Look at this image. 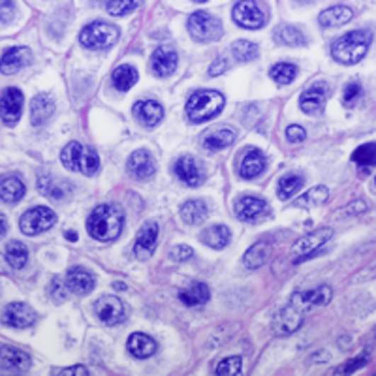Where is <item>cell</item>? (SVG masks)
<instances>
[{
    "label": "cell",
    "mask_w": 376,
    "mask_h": 376,
    "mask_svg": "<svg viewBox=\"0 0 376 376\" xmlns=\"http://www.w3.org/2000/svg\"><path fill=\"white\" fill-rule=\"evenodd\" d=\"M229 64H228V60L226 59H218L215 60L213 64H211V68H209V76H220V74H224V72L228 70Z\"/></svg>",
    "instance_id": "db71d44e"
},
{
    "label": "cell",
    "mask_w": 376,
    "mask_h": 376,
    "mask_svg": "<svg viewBox=\"0 0 376 376\" xmlns=\"http://www.w3.org/2000/svg\"><path fill=\"white\" fill-rule=\"evenodd\" d=\"M126 169L128 173L137 181H149L153 179L156 173V160L153 159V154L145 151V149H137L128 156L126 162Z\"/></svg>",
    "instance_id": "7c38bea8"
},
{
    "label": "cell",
    "mask_w": 376,
    "mask_h": 376,
    "mask_svg": "<svg viewBox=\"0 0 376 376\" xmlns=\"http://www.w3.org/2000/svg\"><path fill=\"white\" fill-rule=\"evenodd\" d=\"M217 375L220 376H234L241 372V358L239 355H229L217 365Z\"/></svg>",
    "instance_id": "f6af8a7d"
},
{
    "label": "cell",
    "mask_w": 376,
    "mask_h": 376,
    "mask_svg": "<svg viewBox=\"0 0 376 376\" xmlns=\"http://www.w3.org/2000/svg\"><path fill=\"white\" fill-rule=\"evenodd\" d=\"M188 33L200 44H213L222 38V25L209 11H194L188 17Z\"/></svg>",
    "instance_id": "8992f818"
},
{
    "label": "cell",
    "mask_w": 376,
    "mask_h": 376,
    "mask_svg": "<svg viewBox=\"0 0 376 376\" xmlns=\"http://www.w3.org/2000/svg\"><path fill=\"white\" fill-rule=\"evenodd\" d=\"M60 162L66 169L77 171L83 175L98 173L100 169V156L93 147L83 145V143L72 142L68 143L62 153H60Z\"/></svg>",
    "instance_id": "277c9868"
},
{
    "label": "cell",
    "mask_w": 376,
    "mask_h": 376,
    "mask_svg": "<svg viewBox=\"0 0 376 376\" xmlns=\"http://www.w3.org/2000/svg\"><path fill=\"white\" fill-rule=\"evenodd\" d=\"M327 94H329V89H327L326 83L318 81L309 89H305L300 96L301 111H305L309 115L322 113L324 108H326Z\"/></svg>",
    "instance_id": "9a60e30c"
},
{
    "label": "cell",
    "mask_w": 376,
    "mask_h": 376,
    "mask_svg": "<svg viewBox=\"0 0 376 376\" xmlns=\"http://www.w3.org/2000/svg\"><path fill=\"white\" fill-rule=\"evenodd\" d=\"M139 2H128V0H123V2H106V10L108 13L115 17H123L126 13H130L132 10H136Z\"/></svg>",
    "instance_id": "7dc6e473"
},
{
    "label": "cell",
    "mask_w": 376,
    "mask_h": 376,
    "mask_svg": "<svg viewBox=\"0 0 376 376\" xmlns=\"http://www.w3.org/2000/svg\"><path fill=\"white\" fill-rule=\"evenodd\" d=\"M6 232H8V220H6L4 215L0 213V239L4 237Z\"/></svg>",
    "instance_id": "9f6ffc18"
},
{
    "label": "cell",
    "mask_w": 376,
    "mask_h": 376,
    "mask_svg": "<svg viewBox=\"0 0 376 376\" xmlns=\"http://www.w3.org/2000/svg\"><path fill=\"white\" fill-rule=\"evenodd\" d=\"M125 226V215L113 203H102L93 209L87 218V232L91 237L102 243L117 239Z\"/></svg>",
    "instance_id": "6da1fadb"
},
{
    "label": "cell",
    "mask_w": 376,
    "mask_h": 376,
    "mask_svg": "<svg viewBox=\"0 0 376 376\" xmlns=\"http://www.w3.org/2000/svg\"><path fill=\"white\" fill-rule=\"evenodd\" d=\"M295 76H297V68L290 62H278V64L271 66V70H269V77L278 85H290L295 79Z\"/></svg>",
    "instance_id": "b9f144b4"
},
{
    "label": "cell",
    "mask_w": 376,
    "mask_h": 376,
    "mask_svg": "<svg viewBox=\"0 0 376 376\" xmlns=\"http://www.w3.org/2000/svg\"><path fill=\"white\" fill-rule=\"evenodd\" d=\"M235 142V132L229 128H218V130L209 132L207 136L203 137V147L209 151H222L229 147Z\"/></svg>",
    "instance_id": "e575fe53"
},
{
    "label": "cell",
    "mask_w": 376,
    "mask_h": 376,
    "mask_svg": "<svg viewBox=\"0 0 376 376\" xmlns=\"http://www.w3.org/2000/svg\"><path fill=\"white\" fill-rule=\"evenodd\" d=\"M113 87L119 93H128L134 85L137 83V70L130 64H123L119 68H115L113 76H111Z\"/></svg>",
    "instance_id": "836d02e7"
},
{
    "label": "cell",
    "mask_w": 376,
    "mask_h": 376,
    "mask_svg": "<svg viewBox=\"0 0 376 376\" xmlns=\"http://www.w3.org/2000/svg\"><path fill=\"white\" fill-rule=\"evenodd\" d=\"M273 245L268 241H260L256 245H252L243 256V263L249 269H258L262 268L263 263H268V260L271 258Z\"/></svg>",
    "instance_id": "d6a6232c"
},
{
    "label": "cell",
    "mask_w": 376,
    "mask_h": 376,
    "mask_svg": "<svg viewBox=\"0 0 376 376\" xmlns=\"http://www.w3.org/2000/svg\"><path fill=\"white\" fill-rule=\"evenodd\" d=\"M303 185H305V179H303L301 175L295 173L284 175L283 179L278 181V188H277L278 198H280V200H290L295 192H300L301 188H303Z\"/></svg>",
    "instance_id": "f35d334b"
},
{
    "label": "cell",
    "mask_w": 376,
    "mask_h": 376,
    "mask_svg": "<svg viewBox=\"0 0 376 376\" xmlns=\"http://www.w3.org/2000/svg\"><path fill=\"white\" fill-rule=\"evenodd\" d=\"M209 215L207 205L202 202V200H190L186 202L183 207H181V218L185 220L186 224L190 226H196V224H202Z\"/></svg>",
    "instance_id": "d590c367"
},
{
    "label": "cell",
    "mask_w": 376,
    "mask_h": 376,
    "mask_svg": "<svg viewBox=\"0 0 376 376\" xmlns=\"http://www.w3.org/2000/svg\"><path fill=\"white\" fill-rule=\"evenodd\" d=\"M27 192V186L16 175H6L0 179V200L6 203L21 202Z\"/></svg>",
    "instance_id": "f546056e"
},
{
    "label": "cell",
    "mask_w": 376,
    "mask_h": 376,
    "mask_svg": "<svg viewBox=\"0 0 376 376\" xmlns=\"http://www.w3.org/2000/svg\"><path fill=\"white\" fill-rule=\"evenodd\" d=\"M72 183L60 177H55L50 173H42L38 179V190L44 194L45 198L55 200V202H64L66 198H70L72 194Z\"/></svg>",
    "instance_id": "e0dca14e"
},
{
    "label": "cell",
    "mask_w": 376,
    "mask_h": 376,
    "mask_svg": "<svg viewBox=\"0 0 376 376\" xmlns=\"http://www.w3.org/2000/svg\"><path fill=\"white\" fill-rule=\"evenodd\" d=\"M66 239L77 241V234H76V232H74V229H70V232H66Z\"/></svg>",
    "instance_id": "6f0895ef"
},
{
    "label": "cell",
    "mask_w": 376,
    "mask_h": 376,
    "mask_svg": "<svg viewBox=\"0 0 376 376\" xmlns=\"http://www.w3.org/2000/svg\"><path fill=\"white\" fill-rule=\"evenodd\" d=\"M57 224V215L53 213V209L44 207H33L28 209L27 213L23 215L21 220H19V228L25 235H38L44 234L47 229H51Z\"/></svg>",
    "instance_id": "52a82bcc"
},
{
    "label": "cell",
    "mask_w": 376,
    "mask_h": 376,
    "mask_svg": "<svg viewBox=\"0 0 376 376\" xmlns=\"http://www.w3.org/2000/svg\"><path fill=\"white\" fill-rule=\"evenodd\" d=\"M173 171L188 186H200L203 183V179H205L202 166L192 156H181V159H177V162L173 164Z\"/></svg>",
    "instance_id": "ac0fdd59"
},
{
    "label": "cell",
    "mask_w": 376,
    "mask_h": 376,
    "mask_svg": "<svg viewBox=\"0 0 376 376\" xmlns=\"http://www.w3.org/2000/svg\"><path fill=\"white\" fill-rule=\"evenodd\" d=\"M234 21L243 28H262L268 21V13L258 2H235L234 10H232Z\"/></svg>",
    "instance_id": "9c48e42d"
},
{
    "label": "cell",
    "mask_w": 376,
    "mask_h": 376,
    "mask_svg": "<svg viewBox=\"0 0 376 376\" xmlns=\"http://www.w3.org/2000/svg\"><path fill=\"white\" fill-rule=\"evenodd\" d=\"M229 239H232V234H229V228L222 226V224H215V226H209L207 229H203L202 235H200V241L203 245H207L209 249H224L228 246Z\"/></svg>",
    "instance_id": "1f68e13d"
},
{
    "label": "cell",
    "mask_w": 376,
    "mask_h": 376,
    "mask_svg": "<svg viewBox=\"0 0 376 376\" xmlns=\"http://www.w3.org/2000/svg\"><path fill=\"white\" fill-rule=\"evenodd\" d=\"M17 17V8L13 2H0V25L11 23Z\"/></svg>",
    "instance_id": "c3c4849f"
},
{
    "label": "cell",
    "mask_w": 376,
    "mask_h": 376,
    "mask_svg": "<svg viewBox=\"0 0 376 376\" xmlns=\"http://www.w3.org/2000/svg\"><path fill=\"white\" fill-rule=\"evenodd\" d=\"M192 256H194V251H192L190 246H186V245L175 246L173 251H171V258L177 260V262H186V260Z\"/></svg>",
    "instance_id": "f907efd6"
},
{
    "label": "cell",
    "mask_w": 376,
    "mask_h": 376,
    "mask_svg": "<svg viewBox=\"0 0 376 376\" xmlns=\"http://www.w3.org/2000/svg\"><path fill=\"white\" fill-rule=\"evenodd\" d=\"M372 34L371 30L358 28L352 33L343 34L331 44V57L341 64H358L365 59L367 51L371 47Z\"/></svg>",
    "instance_id": "7a4b0ae2"
},
{
    "label": "cell",
    "mask_w": 376,
    "mask_h": 376,
    "mask_svg": "<svg viewBox=\"0 0 376 376\" xmlns=\"http://www.w3.org/2000/svg\"><path fill=\"white\" fill-rule=\"evenodd\" d=\"M0 365L8 369V372H27L30 369V358L27 352L16 346H0Z\"/></svg>",
    "instance_id": "603a6c76"
},
{
    "label": "cell",
    "mask_w": 376,
    "mask_h": 376,
    "mask_svg": "<svg viewBox=\"0 0 376 376\" xmlns=\"http://www.w3.org/2000/svg\"><path fill=\"white\" fill-rule=\"evenodd\" d=\"M30 62H33V53H30L28 47H11L0 59V74L11 76V74H16L21 68L30 64Z\"/></svg>",
    "instance_id": "ffe728a7"
},
{
    "label": "cell",
    "mask_w": 376,
    "mask_h": 376,
    "mask_svg": "<svg viewBox=\"0 0 376 376\" xmlns=\"http://www.w3.org/2000/svg\"><path fill=\"white\" fill-rule=\"evenodd\" d=\"M331 237H333L331 228L314 229L311 234L300 237V239L294 243V246H292V249H294V254L297 256L294 263H300L303 262V260H309V258L317 256L318 251H320V246L326 245Z\"/></svg>",
    "instance_id": "ba28073f"
},
{
    "label": "cell",
    "mask_w": 376,
    "mask_h": 376,
    "mask_svg": "<svg viewBox=\"0 0 376 376\" xmlns=\"http://www.w3.org/2000/svg\"><path fill=\"white\" fill-rule=\"evenodd\" d=\"M23 106H25V100H23V93L19 89L10 87L0 94V117L4 120V125H17V120L21 119Z\"/></svg>",
    "instance_id": "8fae6325"
},
{
    "label": "cell",
    "mask_w": 376,
    "mask_h": 376,
    "mask_svg": "<svg viewBox=\"0 0 376 376\" xmlns=\"http://www.w3.org/2000/svg\"><path fill=\"white\" fill-rule=\"evenodd\" d=\"M352 162L360 169H367L376 166V142L363 143L352 153Z\"/></svg>",
    "instance_id": "ab89813d"
},
{
    "label": "cell",
    "mask_w": 376,
    "mask_h": 376,
    "mask_svg": "<svg viewBox=\"0 0 376 376\" xmlns=\"http://www.w3.org/2000/svg\"><path fill=\"white\" fill-rule=\"evenodd\" d=\"M28 251L21 241H10L6 246V262L10 263V268L23 269L27 266Z\"/></svg>",
    "instance_id": "74e56055"
},
{
    "label": "cell",
    "mask_w": 376,
    "mask_h": 376,
    "mask_svg": "<svg viewBox=\"0 0 376 376\" xmlns=\"http://www.w3.org/2000/svg\"><path fill=\"white\" fill-rule=\"evenodd\" d=\"M156 348H159L156 341L145 333H132L128 337V343H126V350L137 360H147L156 352Z\"/></svg>",
    "instance_id": "4316f807"
},
{
    "label": "cell",
    "mask_w": 376,
    "mask_h": 376,
    "mask_svg": "<svg viewBox=\"0 0 376 376\" xmlns=\"http://www.w3.org/2000/svg\"><path fill=\"white\" fill-rule=\"evenodd\" d=\"M333 300V290L324 284V286H318L314 290H309V292H297V294L292 295V301L300 311L307 312L312 311L314 307H326L329 305V301Z\"/></svg>",
    "instance_id": "5bb4252c"
},
{
    "label": "cell",
    "mask_w": 376,
    "mask_h": 376,
    "mask_svg": "<svg viewBox=\"0 0 376 376\" xmlns=\"http://www.w3.org/2000/svg\"><path fill=\"white\" fill-rule=\"evenodd\" d=\"M305 320V312L300 311L294 303H290L278 312L277 318H275V331L278 335H290V333L297 331Z\"/></svg>",
    "instance_id": "44dd1931"
},
{
    "label": "cell",
    "mask_w": 376,
    "mask_h": 376,
    "mask_svg": "<svg viewBox=\"0 0 376 376\" xmlns=\"http://www.w3.org/2000/svg\"><path fill=\"white\" fill-rule=\"evenodd\" d=\"M36 311L27 303H10L2 312V324L8 327H16V329H27L36 322Z\"/></svg>",
    "instance_id": "4fadbf2b"
},
{
    "label": "cell",
    "mask_w": 376,
    "mask_h": 376,
    "mask_svg": "<svg viewBox=\"0 0 376 376\" xmlns=\"http://www.w3.org/2000/svg\"><path fill=\"white\" fill-rule=\"evenodd\" d=\"M132 113H134V117H136L139 125L147 126V128H154L164 119V108L159 102H154V100L137 102L132 108Z\"/></svg>",
    "instance_id": "d4e9b609"
},
{
    "label": "cell",
    "mask_w": 376,
    "mask_h": 376,
    "mask_svg": "<svg viewBox=\"0 0 376 376\" xmlns=\"http://www.w3.org/2000/svg\"><path fill=\"white\" fill-rule=\"evenodd\" d=\"M179 64V57L175 53V50L168 47V45H162L159 50L154 51L153 57H151V70H153L154 76L159 77H169L175 72Z\"/></svg>",
    "instance_id": "d6986e66"
},
{
    "label": "cell",
    "mask_w": 376,
    "mask_h": 376,
    "mask_svg": "<svg viewBox=\"0 0 376 376\" xmlns=\"http://www.w3.org/2000/svg\"><path fill=\"white\" fill-rule=\"evenodd\" d=\"M376 277V260L372 263H369L367 268L361 269L358 275L354 277V283H363V280H371Z\"/></svg>",
    "instance_id": "816d5d0a"
},
{
    "label": "cell",
    "mask_w": 376,
    "mask_h": 376,
    "mask_svg": "<svg viewBox=\"0 0 376 376\" xmlns=\"http://www.w3.org/2000/svg\"><path fill=\"white\" fill-rule=\"evenodd\" d=\"M156 245H159V224H143V228L139 229L136 237V243H134V254L137 260H149L156 251Z\"/></svg>",
    "instance_id": "2e32d148"
},
{
    "label": "cell",
    "mask_w": 376,
    "mask_h": 376,
    "mask_svg": "<svg viewBox=\"0 0 376 376\" xmlns=\"http://www.w3.org/2000/svg\"><path fill=\"white\" fill-rule=\"evenodd\" d=\"M275 40L278 44L288 45V47H300V45L307 44L305 34L301 33L297 27H292V25H283L275 30Z\"/></svg>",
    "instance_id": "8d00e7d4"
},
{
    "label": "cell",
    "mask_w": 376,
    "mask_h": 376,
    "mask_svg": "<svg viewBox=\"0 0 376 376\" xmlns=\"http://www.w3.org/2000/svg\"><path fill=\"white\" fill-rule=\"evenodd\" d=\"M375 183H376V179H375Z\"/></svg>",
    "instance_id": "680465c9"
},
{
    "label": "cell",
    "mask_w": 376,
    "mask_h": 376,
    "mask_svg": "<svg viewBox=\"0 0 376 376\" xmlns=\"http://www.w3.org/2000/svg\"><path fill=\"white\" fill-rule=\"evenodd\" d=\"M307 137V132L303 126L300 125H292L286 128V139H288L290 143H301L305 142Z\"/></svg>",
    "instance_id": "681fc988"
},
{
    "label": "cell",
    "mask_w": 376,
    "mask_h": 376,
    "mask_svg": "<svg viewBox=\"0 0 376 376\" xmlns=\"http://www.w3.org/2000/svg\"><path fill=\"white\" fill-rule=\"evenodd\" d=\"M55 113V102L47 94H36L30 102V120L34 126H44Z\"/></svg>",
    "instance_id": "83f0119b"
},
{
    "label": "cell",
    "mask_w": 376,
    "mask_h": 376,
    "mask_svg": "<svg viewBox=\"0 0 376 376\" xmlns=\"http://www.w3.org/2000/svg\"><path fill=\"white\" fill-rule=\"evenodd\" d=\"M119 40V28L106 21L89 23L79 34V42L87 50H109Z\"/></svg>",
    "instance_id": "5b68a950"
},
{
    "label": "cell",
    "mask_w": 376,
    "mask_h": 376,
    "mask_svg": "<svg viewBox=\"0 0 376 376\" xmlns=\"http://www.w3.org/2000/svg\"><path fill=\"white\" fill-rule=\"evenodd\" d=\"M229 51H232L235 62H251L258 57V45L249 40H237L232 44Z\"/></svg>",
    "instance_id": "60d3db41"
},
{
    "label": "cell",
    "mask_w": 376,
    "mask_h": 376,
    "mask_svg": "<svg viewBox=\"0 0 376 376\" xmlns=\"http://www.w3.org/2000/svg\"><path fill=\"white\" fill-rule=\"evenodd\" d=\"M268 211V203L256 196H245L235 203V215L245 222H256Z\"/></svg>",
    "instance_id": "484cf974"
},
{
    "label": "cell",
    "mask_w": 376,
    "mask_h": 376,
    "mask_svg": "<svg viewBox=\"0 0 376 376\" xmlns=\"http://www.w3.org/2000/svg\"><path fill=\"white\" fill-rule=\"evenodd\" d=\"M66 288L70 290L72 294L77 295H87L91 294L96 286V280H94L93 273L87 271L83 268H72L70 271L66 273Z\"/></svg>",
    "instance_id": "cb8c5ba5"
},
{
    "label": "cell",
    "mask_w": 376,
    "mask_h": 376,
    "mask_svg": "<svg viewBox=\"0 0 376 376\" xmlns=\"http://www.w3.org/2000/svg\"><path fill=\"white\" fill-rule=\"evenodd\" d=\"M94 312L102 324L106 326H117V324L125 322L126 309L125 303L117 297V295H104L94 303Z\"/></svg>",
    "instance_id": "30bf717a"
},
{
    "label": "cell",
    "mask_w": 376,
    "mask_h": 376,
    "mask_svg": "<svg viewBox=\"0 0 376 376\" xmlns=\"http://www.w3.org/2000/svg\"><path fill=\"white\" fill-rule=\"evenodd\" d=\"M367 209V205H365V202H361V200H358V202H352L348 205V207L344 209V213H348V215H360V213H363V211H365Z\"/></svg>",
    "instance_id": "11a10c76"
},
{
    "label": "cell",
    "mask_w": 376,
    "mask_h": 376,
    "mask_svg": "<svg viewBox=\"0 0 376 376\" xmlns=\"http://www.w3.org/2000/svg\"><path fill=\"white\" fill-rule=\"evenodd\" d=\"M327 198H329V192H327L326 186H314L309 192H305L303 196L297 198L295 205H300V207H303V205H322Z\"/></svg>",
    "instance_id": "7bdbcfd3"
},
{
    "label": "cell",
    "mask_w": 376,
    "mask_h": 376,
    "mask_svg": "<svg viewBox=\"0 0 376 376\" xmlns=\"http://www.w3.org/2000/svg\"><path fill=\"white\" fill-rule=\"evenodd\" d=\"M211 297V290L205 283H194L179 294V300L186 307H203Z\"/></svg>",
    "instance_id": "4dcf8cb0"
},
{
    "label": "cell",
    "mask_w": 376,
    "mask_h": 376,
    "mask_svg": "<svg viewBox=\"0 0 376 376\" xmlns=\"http://www.w3.org/2000/svg\"><path fill=\"white\" fill-rule=\"evenodd\" d=\"M268 168V159L266 154L256 147H249L243 154L239 164V173L243 179H254L260 173H263V169Z\"/></svg>",
    "instance_id": "7402d4cb"
},
{
    "label": "cell",
    "mask_w": 376,
    "mask_h": 376,
    "mask_svg": "<svg viewBox=\"0 0 376 376\" xmlns=\"http://www.w3.org/2000/svg\"><path fill=\"white\" fill-rule=\"evenodd\" d=\"M226 100L218 91H211V89H202L192 94L188 102H186V115L192 123H205L217 117L224 109Z\"/></svg>",
    "instance_id": "3957f363"
},
{
    "label": "cell",
    "mask_w": 376,
    "mask_h": 376,
    "mask_svg": "<svg viewBox=\"0 0 376 376\" xmlns=\"http://www.w3.org/2000/svg\"><path fill=\"white\" fill-rule=\"evenodd\" d=\"M369 358H371V354H369V352H363V354L355 355L354 360L346 361V363H344V365L335 372H338V375H352V372L363 369V367L369 363Z\"/></svg>",
    "instance_id": "bcb514c9"
},
{
    "label": "cell",
    "mask_w": 376,
    "mask_h": 376,
    "mask_svg": "<svg viewBox=\"0 0 376 376\" xmlns=\"http://www.w3.org/2000/svg\"><path fill=\"white\" fill-rule=\"evenodd\" d=\"M354 17V11L350 6L338 4V6H331L320 13L318 21H320V27L324 28H333V27H341V25H346Z\"/></svg>",
    "instance_id": "f1b7e54d"
},
{
    "label": "cell",
    "mask_w": 376,
    "mask_h": 376,
    "mask_svg": "<svg viewBox=\"0 0 376 376\" xmlns=\"http://www.w3.org/2000/svg\"><path fill=\"white\" fill-rule=\"evenodd\" d=\"M55 376H89V371L83 365H76V367H68V369H62V371H55Z\"/></svg>",
    "instance_id": "f5cc1de1"
},
{
    "label": "cell",
    "mask_w": 376,
    "mask_h": 376,
    "mask_svg": "<svg viewBox=\"0 0 376 376\" xmlns=\"http://www.w3.org/2000/svg\"><path fill=\"white\" fill-rule=\"evenodd\" d=\"M361 96H363V87H361V83L358 81L348 83V85L344 87L343 104L346 106V108H354V106L361 100Z\"/></svg>",
    "instance_id": "ee69618b"
}]
</instances>
